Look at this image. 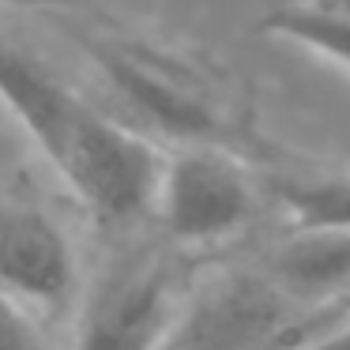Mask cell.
<instances>
[{"label": "cell", "mask_w": 350, "mask_h": 350, "mask_svg": "<svg viewBox=\"0 0 350 350\" xmlns=\"http://www.w3.org/2000/svg\"><path fill=\"white\" fill-rule=\"evenodd\" d=\"M264 271L301 305L339 294L350 286V230H290Z\"/></svg>", "instance_id": "52a82bcc"}, {"label": "cell", "mask_w": 350, "mask_h": 350, "mask_svg": "<svg viewBox=\"0 0 350 350\" xmlns=\"http://www.w3.org/2000/svg\"><path fill=\"white\" fill-rule=\"evenodd\" d=\"M0 106L94 219L136 222L151 215L166 151L117 113L83 98L53 64L4 31Z\"/></svg>", "instance_id": "6da1fadb"}, {"label": "cell", "mask_w": 350, "mask_h": 350, "mask_svg": "<svg viewBox=\"0 0 350 350\" xmlns=\"http://www.w3.org/2000/svg\"><path fill=\"white\" fill-rule=\"evenodd\" d=\"M192 286L162 260H124L79 301L68 350H162Z\"/></svg>", "instance_id": "5b68a950"}, {"label": "cell", "mask_w": 350, "mask_h": 350, "mask_svg": "<svg viewBox=\"0 0 350 350\" xmlns=\"http://www.w3.org/2000/svg\"><path fill=\"white\" fill-rule=\"evenodd\" d=\"M301 332V301L264 267L226 271L189 290L162 350H290Z\"/></svg>", "instance_id": "277c9868"}, {"label": "cell", "mask_w": 350, "mask_h": 350, "mask_svg": "<svg viewBox=\"0 0 350 350\" xmlns=\"http://www.w3.org/2000/svg\"><path fill=\"white\" fill-rule=\"evenodd\" d=\"M57 19H64L79 53L121 106L124 124L177 147H230L237 136L234 94L211 64H200L144 31L121 27L94 8L64 12Z\"/></svg>", "instance_id": "7a4b0ae2"}, {"label": "cell", "mask_w": 350, "mask_h": 350, "mask_svg": "<svg viewBox=\"0 0 350 350\" xmlns=\"http://www.w3.org/2000/svg\"><path fill=\"white\" fill-rule=\"evenodd\" d=\"M79 290L76 245L38 204L0 200V294L34 317L68 305Z\"/></svg>", "instance_id": "8992f818"}, {"label": "cell", "mask_w": 350, "mask_h": 350, "mask_svg": "<svg viewBox=\"0 0 350 350\" xmlns=\"http://www.w3.org/2000/svg\"><path fill=\"white\" fill-rule=\"evenodd\" d=\"M0 350H57L38 317L0 294Z\"/></svg>", "instance_id": "30bf717a"}, {"label": "cell", "mask_w": 350, "mask_h": 350, "mask_svg": "<svg viewBox=\"0 0 350 350\" xmlns=\"http://www.w3.org/2000/svg\"><path fill=\"white\" fill-rule=\"evenodd\" d=\"M271 192L290 230H350V170L275 177Z\"/></svg>", "instance_id": "9c48e42d"}, {"label": "cell", "mask_w": 350, "mask_h": 350, "mask_svg": "<svg viewBox=\"0 0 350 350\" xmlns=\"http://www.w3.org/2000/svg\"><path fill=\"white\" fill-rule=\"evenodd\" d=\"M267 31L350 72V4L347 0H286L267 16Z\"/></svg>", "instance_id": "ba28073f"}, {"label": "cell", "mask_w": 350, "mask_h": 350, "mask_svg": "<svg viewBox=\"0 0 350 350\" xmlns=\"http://www.w3.org/2000/svg\"><path fill=\"white\" fill-rule=\"evenodd\" d=\"M260 185L230 147L189 144L162 154L151 219L177 245H215L252 222Z\"/></svg>", "instance_id": "3957f363"}, {"label": "cell", "mask_w": 350, "mask_h": 350, "mask_svg": "<svg viewBox=\"0 0 350 350\" xmlns=\"http://www.w3.org/2000/svg\"><path fill=\"white\" fill-rule=\"evenodd\" d=\"M290 350H350V312L339 317V324H309L305 335Z\"/></svg>", "instance_id": "8fae6325"}, {"label": "cell", "mask_w": 350, "mask_h": 350, "mask_svg": "<svg viewBox=\"0 0 350 350\" xmlns=\"http://www.w3.org/2000/svg\"><path fill=\"white\" fill-rule=\"evenodd\" d=\"M91 8L87 0H0V12H49V16H64V12H83Z\"/></svg>", "instance_id": "7c38bea8"}]
</instances>
